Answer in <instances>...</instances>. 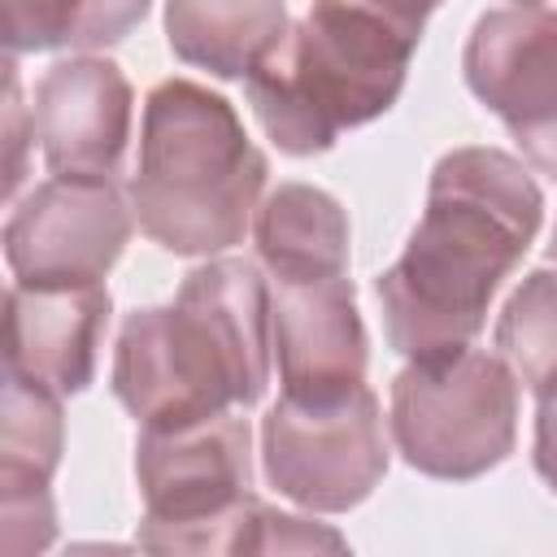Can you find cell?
<instances>
[{
	"label": "cell",
	"mask_w": 557,
	"mask_h": 557,
	"mask_svg": "<svg viewBox=\"0 0 557 557\" xmlns=\"http://www.w3.org/2000/svg\"><path fill=\"white\" fill-rule=\"evenodd\" d=\"M65 422L61 396L4 370V409H0V492L48 487L61 466Z\"/></svg>",
	"instance_id": "obj_16"
},
{
	"label": "cell",
	"mask_w": 557,
	"mask_h": 557,
	"mask_svg": "<svg viewBox=\"0 0 557 557\" xmlns=\"http://www.w3.org/2000/svg\"><path fill=\"white\" fill-rule=\"evenodd\" d=\"M135 91L104 57H70L35 83V139L52 174L113 178L131 139Z\"/></svg>",
	"instance_id": "obj_10"
},
{
	"label": "cell",
	"mask_w": 557,
	"mask_h": 557,
	"mask_svg": "<svg viewBox=\"0 0 557 557\" xmlns=\"http://www.w3.org/2000/svg\"><path fill=\"white\" fill-rule=\"evenodd\" d=\"M148 17L144 0H4L0 39L4 52H48V48H109L126 39L135 22Z\"/></svg>",
	"instance_id": "obj_15"
},
{
	"label": "cell",
	"mask_w": 557,
	"mask_h": 557,
	"mask_svg": "<svg viewBox=\"0 0 557 557\" xmlns=\"http://www.w3.org/2000/svg\"><path fill=\"white\" fill-rule=\"evenodd\" d=\"M283 0H174L165 4V39L178 61L213 78H248L287 35Z\"/></svg>",
	"instance_id": "obj_14"
},
{
	"label": "cell",
	"mask_w": 557,
	"mask_h": 557,
	"mask_svg": "<svg viewBox=\"0 0 557 557\" xmlns=\"http://www.w3.org/2000/svg\"><path fill=\"white\" fill-rule=\"evenodd\" d=\"M461 74L479 104L505 122L527 165L557 178V9L500 4L479 13Z\"/></svg>",
	"instance_id": "obj_8"
},
{
	"label": "cell",
	"mask_w": 557,
	"mask_h": 557,
	"mask_svg": "<svg viewBox=\"0 0 557 557\" xmlns=\"http://www.w3.org/2000/svg\"><path fill=\"white\" fill-rule=\"evenodd\" d=\"M553 261H557V231H553Z\"/></svg>",
	"instance_id": "obj_22"
},
{
	"label": "cell",
	"mask_w": 557,
	"mask_h": 557,
	"mask_svg": "<svg viewBox=\"0 0 557 557\" xmlns=\"http://www.w3.org/2000/svg\"><path fill=\"white\" fill-rule=\"evenodd\" d=\"M496 352L540 396L557 392V270H531L496 318Z\"/></svg>",
	"instance_id": "obj_17"
},
{
	"label": "cell",
	"mask_w": 557,
	"mask_h": 557,
	"mask_svg": "<svg viewBox=\"0 0 557 557\" xmlns=\"http://www.w3.org/2000/svg\"><path fill=\"white\" fill-rule=\"evenodd\" d=\"M35 139V117L22 104V83H17V65L13 57H4V196L17 191L22 174H26V148Z\"/></svg>",
	"instance_id": "obj_19"
},
{
	"label": "cell",
	"mask_w": 557,
	"mask_h": 557,
	"mask_svg": "<svg viewBox=\"0 0 557 557\" xmlns=\"http://www.w3.org/2000/svg\"><path fill=\"white\" fill-rule=\"evenodd\" d=\"M61 557H135V548H126V544H100V540H83V544H70Z\"/></svg>",
	"instance_id": "obj_21"
},
{
	"label": "cell",
	"mask_w": 557,
	"mask_h": 557,
	"mask_svg": "<svg viewBox=\"0 0 557 557\" xmlns=\"http://www.w3.org/2000/svg\"><path fill=\"white\" fill-rule=\"evenodd\" d=\"M109 326V287H22L4 296V370L57 396L96 379Z\"/></svg>",
	"instance_id": "obj_12"
},
{
	"label": "cell",
	"mask_w": 557,
	"mask_h": 557,
	"mask_svg": "<svg viewBox=\"0 0 557 557\" xmlns=\"http://www.w3.org/2000/svg\"><path fill=\"white\" fill-rule=\"evenodd\" d=\"M257 257L270 283L348 278V213L309 183H278L252 218Z\"/></svg>",
	"instance_id": "obj_13"
},
{
	"label": "cell",
	"mask_w": 557,
	"mask_h": 557,
	"mask_svg": "<svg viewBox=\"0 0 557 557\" xmlns=\"http://www.w3.org/2000/svg\"><path fill=\"white\" fill-rule=\"evenodd\" d=\"M135 231L113 178L52 174L4 222V261L22 287H100Z\"/></svg>",
	"instance_id": "obj_7"
},
{
	"label": "cell",
	"mask_w": 557,
	"mask_h": 557,
	"mask_svg": "<svg viewBox=\"0 0 557 557\" xmlns=\"http://www.w3.org/2000/svg\"><path fill=\"white\" fill-rule=\"evenodd\" d=\"M265 174L270 165L226 96L191 78L148 91L131 174V209L148 239L178 257L239 244L261 209Z\"/></svg>",
	"instance_id": "obj_4"
},
{
	"label": "cell",
	"mask_w": 557,
	"mask_h": 557,
	"mask_svg": "<svg viewBox=\"0 0 557 557\" xmlns=\"http://www.w3.org/2000/svg\"><path fill=\"white\" fill-rule=\"evenodd\" d=\"M270 344L283 396L326 400L366 383V326L352 278L270 283Z\"/></svg>",
	"instance_id": "obj_11"
},
{
	"label": "cell",
	"mask_w": 557,
	"mask_h": 557,
	"mask_svg": "<svg viewBox=\"0 0 557 557\" xmlns=\"http://www.w3.org/2000/svg\"><path fill=\"white\" fill-rule=\"evenodd\" d=\"M518 379L500 352L457 348L409 361L392 383L396 453L431 479H479L518 444Z\"/></svg>",
	"instance_id": "obj_5"
},
{
	"label": "cell",
	"mask_w": 557,
	"mask_h": 557,
	"mask_svg": "<svg viewBox=\"0 0 557 557\" xmlns=\"http://www.w3.org/2000/svg\"><path fill=\"white\" fill-rule=\"evenodd\" d=\"M426 13L418 4H309L244 78L261 131L283 152L313 157L344 131L387 113Z\"/></svg>",
	"instance_id": "obj_3"
},
{
	"label": "cell",
	"mask_w": 557,
	"mask_h": 557,
	"mask_svg": "<svg viewBox=\"0 0 557 557\" xmlns=\"http://www.w3.org/2000/svg\"><path fill=\"white\" fill-rule=\"evenodd\" d=\"M531 457H535L540 479L557 496V392L540 396V409H535V453Z\"/></svg>",
	"instance_id": "obj_20"
},
{
	"label": "cell",
	"mask_w": 557,
	"mask_h": 557,
	"mask_svg": "<svg viewBox=\"0 0 557 557\" xmlns=\"http://www.w3.org/2000/svg\"><path fill=\"white\" fill-rule=\"evenodd\" d=\"M270 283L244 257L196 265L174 305L135 309L113 348V396L139 431L257 405L270 383Z\"/></svg>",
	"instance_id": "obj_2"
},
{
	"label": "cell",
	"mask_w": 557,
	"mask_h": 557,
	"mask_svg": "<svg viewBox=\"0 0 557 557\" xmlns=\"http://www.w3.org/2000/svg\"><path fill=\"white\" fill-rule=\"evenodd\" d=\"M261 466L278 496L309 513L357 509L387 474L379 396L361 383L344 396H283L261 418Z\"/></svg>",
	"instance_id": "obj_6"
},
{
	"label": "cell",
	"mask_w": 557,
	"mask_h": 557,
	"mask_svg": "<svg viewBox=\"0 0 557 557\" xmlns=\"http://www.w3.org/2000/svg\"><path fill=\"white\" fill-rule=\"evenodd\" d=\"M235 557H352V548L335 527L257 500L239 531Z\"/></svg>",
	"instance_id": "obj_18"
},
{
	"label": "cell",
	"mask_w": 557,
	"mask_h": 557,
	"mask_svg": "<svg viewBox=\"0 0 557 557\" xmlns=\"http://www.w3.org/2000/svg\"><path fill=\"white\" fill-rule=\"evenodd\" d=\"M252 448L248 422L218 413L191 426L139 431L135 440V483L144 496V518L196 522L248 500Z\"/></svg>",
	"instance_id": "obj_9"
},
{
	"label": "cell",
	"mask_w": 557,
	"mask_h": 557,
	"mask_svg": "<svg viewBox=\"0 0 557 557\" xmlns=\"http://www.w3.org/2000/svg\"><path fill=\"white\" fill-rule=\"evenodd\" d=\"M540 222L544 196L518 157L500 148L444 152L405 252L374 278L387 344L409 361L470 348Z\"/></svg>",
	"instance_id": "obj_1"
}]
</instances>
